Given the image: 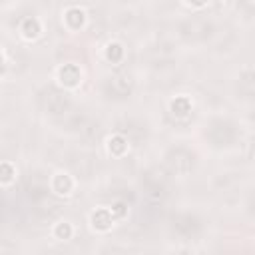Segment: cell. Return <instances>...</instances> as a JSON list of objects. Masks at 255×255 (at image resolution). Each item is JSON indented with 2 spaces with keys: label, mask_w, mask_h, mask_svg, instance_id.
I'll list each match as a JSON object with an SVG mask.
<instances>
[{
  "label": "cell",
  "mask_w": 255,
  "mask_h": 255,
  "mask_svg": "<svg viewBox=\"0 0 255 255\" xmlns=\"http://www.w3.org/2000/svg\"><path fill=\"white\" fill-rule=\"evenodd\" d=\"M56 78L64 88H78L82 82V68L78 64H62L56 72Z\"/></svg>",
  "instance_id": "1"
},
{
  "label": "cell",
  "mask_w": 255,
  "mask_h": 255,
  "mask_svg": "<svg viewBox=\"0 0 255 255\" xmlns=\"http://www.w3.org/2000/svg\"><path fill=\"white\" fill-rule=\"evenodd\" d=\"M50 187L56 195H62V197H68L74 193V187H76V179L68 173V171H58L52 175L50 179Z\"/></svg>",
  "instance_id": "2"
},
{
  "label": "cell",
  "mask_w": 255,
  "mask_h": 255,
  "mask_svg": "<svg viewBox=\"0 0 255 255\" xmlns=\"http://www.w3.org/2000/svg\"><path fill=\"white\" fill-rule=\"evenodd\" d=\"M114 219H116V217H114V213H112L110 207H100V209L92 211V215H90L92 227L98 229V231H108V229H112Z\"/></svg>",
  "instance_id": "3"
},
{
  "label": "cell",
  "mask_w": 255,
  "mask_h": 255,
  "mask_svg": "<svg viewBox=\"0 0 255 255\" xmlns=\"http://www.w3.org/2000/svg\"><path fill=\"white\" fill-rule=\"evenodd\" d=\"M86 10L84 8H80V6H72V8H68L66 12H64V24L72 30V32H76V30H82L84 28V24H86Z\"/></svg>",
  "instance_id": "4"
},
{
  "label": "cell",
  "mask_w": 255,
  "mask_h": 255,
  "mask_svg": "<svg viewBox=\"0 0 255 255\" xmlns=\"http://www.w3.org/2000/svg\"><path fill=\"white\" fill-rule=\"evenodd\" d=\"M42 32H44V28H42V22L38 20V18H26L22 24H20V34H22V38L24 40H36V38H40L42 36Z\"/></svg>",
  "instance_id": "5"
},
{
  "label": "cell",
  "mask_w": 255,
  "mask_h": 255,
  "mask_svg": "<svg viewBox=\"0 0 255 255\" xmlns=\"http://www.w3.org/2000/svg\"><path fill=\"white\" fill-rule=\"evenodd\" d=\"M106 147H108V153H110V155H114V157H122V155L128 153L129 143H128V139H126L122 133H114V135L108 137Z\"/></svg>",
  "instance_id": "6"
},
{
  "label": "cell",
  "mask_w": 255,
  "mask_h": 255,
  "mask_svg": "<svg viewBox=\"0 0 255 255\" xmlns=\"http://www.w3.org/2000/svg\"><path fill=\"white\" fill-rule=\"evenodd\" d=\"M191 108H193V102H191L189 96H175V98L169 102V112H171L173 116H177V118L187 116V114L191 112Z\"/></svg>",
  "instance_id": "7"
},
{
  "label": "cell",
  "mask_w": 255,
  "mask_h": 255,
  "mask_svg": "<svg viewBox=\"0 0 255 255\" xmlns=\"http://www.w3.org/2000/svg\"><path fill=\"white\" fill-rule=\"evenodd\" d=\"M124 46L120 44V42H110L108 46H106V58L112 62V64H116V62H120L122 58H124Z\"/></svg>",
  "instance_id": "8"
},
{
  "label": "cell",
  "mask_w": 255,
  "mask_h": 255,
  "mask_svg": "<svg viewBox=\"0 0 255 255\" xmlns=\"http://www.w3.org/2000/svg\"><path fill=\"white\" fill-rule=\"evenodd\" d=\"M16 177V167L10 161H0V183H12Z\"/></svg>",
  "instance_id": "9"
},
{
  "label": "cell",
  "mask_w": 255,
  "mask_h": 255,
  "mask_svg": "<svg viewBox=\"0 0 255 255\" xmlns=\"http://www.w3.org/2000/svg\"><path fill=\"white\" fill-rule=\"evenodd\" d=\"M72 235H74V227H72L70 221H60V223H56V227H54V237H56V239H70Z\"/></svg>",
  "instance_id": "10"
},
{
  "label": "cell",
  "mask_w": 255,
  "mask_h": 255,
  "mask_svg": "<svg viewBox=\"0 0 255 255\" xmlns=\"http://www.w3.org/2000/svg\"><path fill=\"white\" fill-rule=\"evenodd\" d=\"M110 209H112L114 217H126V215H128V207H126V203H124V201H116Z\"/></svg>",
  "instance_id": "11"
},
{
  "label": "cell",
  "mask_w": 255,
  "mask_h": 255,
  "mask_svg": "<svg viewBox=\"0 0 255 255\" xmlns=\"http://www.w3.org/2000/svg\"><path fill=\"white\" fill-rule=\"evenodd\" d=\"M185 2H187L189 6H193V8H203L209 0H185Z\"/></svg>",
  "instance_id": "12"
},
{
  "label": "cell",
  "mask_w": 255,
  "mask_h": 255,
  "mask_svg": "<svg viewBox=\"0 0 255 255\" xmlns=\"http://www.w3.org/2000/svg\"><path fill=\"white\" fill-rule=\"evenodd\" d=\"M2 68H4V54L0 52V70H2Z\"/></svg>",
  "instance_id": "13"
}]
</instances>
